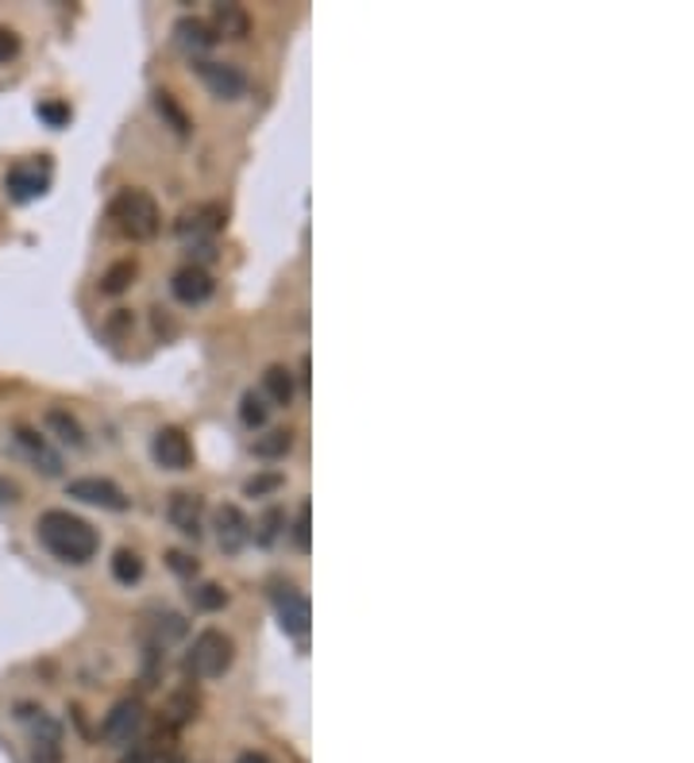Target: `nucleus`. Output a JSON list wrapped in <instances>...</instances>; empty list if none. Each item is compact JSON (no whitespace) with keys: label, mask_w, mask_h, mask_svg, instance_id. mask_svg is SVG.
<instances>
[{"label":"nucleus","mask_w":694,"mask_h":763,"mask_svg":"<svg viewBox=\"0 0 694 763\" xmlns=\"http://www.w3.org/2000/svg\"><path fill=\"white\" fill-rule=\"evenodd\" d=\"M293 451V432L290 428H275V432L255 440V456L259 459H286Z\"/></svg>","instance_id":"nucleus-24"},{"label":"nucleus","mask_w":694,"mask_h":763,"mask_svg":"<svg viewBox=\"0 0 694 763\" xmlns=\"http://www.w3.org/2000/svg\"><path fill=\"white\" fill-rule=\"evenodd\" d=\"M23 51V39L15 28H0V66H8V62H15Z\"/></svg>","instance_id":"nucleus-29"},{"label":"nucleus","mask_w":694,"mask_h":763,"mask_svg":"<svg viewBox=\"0 0 694 763\" xmlns=\"http://www.w3.org/2000/svg\"><path fill=\"white\" fill-rule=\"evenodd\" d=\"M132 328V316H127V309H116V316L108 321V332H124Z\"/></svg>","instance_id":"nucleus-34"},{"label":"nucleus","mask_w":694,"mask_h":763,"mask_svg":"<svg viewBox=\"0 0 694 763\" xmlns=\"http://www.w3.org/2000/svg\"><path fill=\"white\" fill-rule=\"evenodd\" d=\"M231 659H236L231 636H225L220 629H205L194 636V644H189V651H186V675L201 682L220 679L231 667Z\"/></svg>","instance_id":"nucleus-3"},{"label":"nucleus","mask_w":694,"mask_h":763,"mask_svg":"<svg viewBox=\"0 0 694 763\" xmlns=\"http://www.w3.org/2000/svg\"><path fill=\"white\" fill-rule=\"evenodd\" d=\"M262 397H270L275 405H293V370L290 367H267V375H262Z\"/></svg>","instance_id":"nucleus-19"},{"label":"nucleus","mask_w":694,"mask_h":763,"mask_svg":"<svg viewBox=\"0 0 694 763\" xmlns=\"http://www.w3.org/2000/svg\"><path fill=\"white\" fill-rule=\"evenodd\" d=\"M31 760L35 763H59L62 760V725L51 713H31Z\"/></svg>","instance_id":"nucleus-12"},{"label":"nucleus","mask_w":694,"mask_h":763,"mask_svg":"<svg viewBox=\"0 0 694 763\" xmlns=\"http://www.w3.org/2000/svg\"><path fill=\"white\" fill-rule=\"evenodd\" d=\"M194 74L201 77V85L213 93L217 101H239L247 97V74L231 62H213V59H197Z\"/></svg>","instance_id":"nucleus-6"},{"label":"nucleus","mask_w":694,"mask_h":763,"mask_svg":"<svg viewBox=\"0 0 694 763\" xmlns=\"http://www.w3.org/2000/svg\"><path fill=\"white\" fill-rule=\"evenodd\" d=\"M166 563H170V571H178L182 578H194L197 575V560H189L186 552H170V555H166Z\"/></svg>","instance_id":"nucleus-31"},{"label":"nucleus","mask_w":694,"mask_h":763,"mask_svg":"<svg viewBox=\"0 0 694 763\" xmlns=\"http://www.w3.org/2000/svg\"><path fill=\"white\" fill-rule=\"evenodd\" d=\"M135 274H139V266H135V259H120L113 266L101 274V293L105 297H120V293L127 290V285L135 282Z\"/></svg>","instance_id":"nucleus-22"},{"label":"nucleus","mask_w":694,"mask_h":763,"mask_svg":"<svg viewBox=\"0 0 694 763\" xmlns=\"http://www.w3.org/2000/svg\"><path fill=\"white\" fill-rule=\"evenodd\" d=\"M282 529H286V513H282V509H267V513H262V521H259V532H255V544L270 547Z\"/></svg>","instance_id":"nucleus-26"},{"label":"nucleus","mask_w":694,"mask_h":763,"mask_svg":"<svg viewBox=\"0 0 694 763\" xmlns=\"http://www.w3.org/2000/svg\"><path fill=\"white\" fill-rule=\"evenodd\" d=\"M12 443H15V451H20V456L35 467V471L46 474V479H59V474H62V456L51 448V443H46V436L35 432V428L15 425L12 428Z\"/></svg>","instance_id":"nucleus-8"},{"label":"nucleus","mask_w":694,"mask_h":763,"mask_svg":"<svg viewBox=\"0 0 694 763\" xmlns=\"http://www.w3.org/2000/svg\"><path fill=\"white\" fill-rule=\"evenodd\" d=\"M201 516H205V502L197 494H189V490H178V494H170V502H166V521L189 540H197L205 532Z\"/></svg>","instance_id":"nucleus-14"},{"label":"nucleus","mask_w":694,"mask_h":763,"mask_svg":"<svg viewBox=\"0 0 694 763\" xmlns=\"http://www.w3.org/2000/svg\"><path fill=\"white\" fill-rule=\"evenodd\" d=\"M151 456L163 471H189V463H194V448H189L182 428H158L155 440H151Z\"/></svg>","instance_id":"nucleus-10"},{"label":"nucleus","mask_w":694,"mask_h":763,"mask_svg":"<svg viewBox=\"0 0 694 763\" xmlns=\"http://www.w3.org/2000/svg\"><path fill=\"white\" fill-rule=\"evenodd\" d=\"M209 28H213V35H217V43H220V39H236V43H239V39L251 35V15H247L239 4H217V8H213Z\"/></svg>","instance_id":"nucleus-18"},{"label":"nucleus","mask_w":694,"mask_h":763,"mask_svg":"<svg viewBox=\"0 0 694 763\" xmlns=\"http://www.w3.org/2000/svg\"><path fill=\"white\" fill-rule=\"evenodd\" d=\"M213 290H217V282H213V274L205 266H197V262H189V266H182L178 274L170 278V293L182 301V305H205V301L213 297Z\"/></svg>","instance_id":"nucleus-13"},{"label":"nucleus","mask_w":694,"mask_h":763,"mask_svg":"<svg viewBox=\"0 0 694 763\" xmlns=\"http://www.w3.org/2000/svg\"><path fill=\"white\" fill-rule=\"evenodd\" d=\"M236 763H270V760L262 756V752H239Z\"/></svg>","instance_id":"nucleus-35"},{"label":"nucleus","mask_w":694,"mask_h":763,"mask_svg":"<svg viewBox=\"0 0 694 763\" xmlns=\"http://www.w3.org/2000/svg\"><path fill=\"white\" fill-rule=\"evenodd\" d=\"M113 578L120 586H135L143 578V560L139 552H132V547H120L113 555Z\"/></svg>","instance_id":"nucleus-25"},{"label":"nucleus","mask_w":694,"mask_h":763,"mask_svg":"<svg viewBox=\"0 0 694 763\" xmlns=\"http://www.w3.org/2000/svg\"><path fill=\"white\" fill-rule=\"evenodd\" d=\"M251 540V521L239 513V505H220L217 509V544L225 555H239Z\"/></svg>","instance_id":"nucleus-15"},{"label":"nucleus","mask_w":694,"mask_h":763,"mask_svg":"<svg viewBox=\"0 0 694 763\" xmlns=\"http://www.w3.org/2000/svg\"><path fill=\"white\" fill-rule=\"evenodd\" d=\"M293 547H298L301 555L309 552V502H301L298 505V516H293Z\"/></svg>","instance_id":"nucleus-30"},{"label":"nucleus","mask_w":694,"mask_h":763,"mask_svg":"<svg viewBox=\"0 0 694 763\" xmlns=\"http://www.w3.org/2000/svg\"><path fill=\"white\" fill-rule=\"evenodd\" d=\"M12 505V502H20V487H15V482H4L0 479V505Z\"/></svg>","instance_id":"nucleus-33"},{"label":"nucleus","mask_w":694,"mask_h":763,"mask_svg":"<svg viewBox=\"0 0 694 763\" xmlns=\"http://www.w3.org/2000/svg\"><path fill=\"white\" fill-rule=\"evenodd\" d=\"M143 721H147V713H143L139 698H124V702H116L113 710L105 713V721H101V741L127 749L132 741H139Z\"/></svg>","instance_id":"nucleus-5"},{"label":"nucleus","mask_w":694,"mask_h":763,"mask_svg":"<svg viewBox=\"0 0 694 763\" xmlns=\"http://www.w3.org/2000/svg\"><path fill=\"white\" fill-rule=\"evenodd\" d=\"M151 105H155V113L163 116V124L166 127H174V135H182V139H186L189 135V116H186V108L178 105V97H174V93H166V90H158L155 97H151Z\"/></svg>","instance_id":"nucleus-20"},{"label":"nucleus","mask_w":694,"mask_h":763,"mask_svg":"<svg viewBox=\"0 0 694 763\" xmlns=\"http://www.w3.org/2000/svg\"><path fill=\"white\" fill-rule=\"evenodd\" d=\"M189 602H194V609H220L228 602V594L217 583H201L189 590Z\"/></svg>","instance_id":"nucleus-27"},{"label":"nucleus","mask_w":694,"mask_h":763,"mask_svg":"<svg viewBox=\"0 0 694 763\" xmlns=\"http://www.w3.org/2000/svg\"><path fill=\"white\" fill-rule=\"evenodd\" d=\"M120 763H182V752H178V744L163 741V736H151V741L127 744Z\"/></svg>","instance_id":"nucleus-17"},{"label":"nucleus","mask_w":694,"mask_h":763,"mask_svg":"<svg viewBox=\"0 0 694 763\" xmlns=\"http://www.w3.org/2000/svg\"><path fill=\"white\" fill-rule=\"evenodd\" d=\"M35 536L54 560L70 563V567H85L101 547L97 529L85 516L70 513V509H46V513H39Z\"/></svg>","instance_id":"nucleus-1"},{"label":"nucleus","mask_w":694,"mask_h":763,"mask_svg":"<svg viewBox=\"0 0 694 763\" xmlns=\"http://www.w3.org/2000/svg\"><path fill=\"white\" fill-rule=\"evenodd\" d=\"M46 428H51V432L59 436L66 448H74V451L85 448V428L77 425V420L70 417L66 409H51V412H46Z\"/></svg>","instance_id":"nucleus-21"},{"label":"nucleus","mask_w":694,"mask_h":763,"mask_svg":"<svg viewBox=\"0 0 694 763\" xmlns=\"http://www.w3.org/2000/svg\"><path fill=\"white\" fill-rule=\"evenodd\" d=\"M39 116H43L46 124L51 127H62L70 121V108H62V105H39Z\"/></svg>","instance_id":"nucleus-32"},{"label":"nucleus","mask_w":694,"mask_h":763,"mask_svg":"<svg viewBox=\"0 0 694 763\" xmlns=\"http://www.w3.org/2000/svg\"><path fill=\"white\" fill-rule=\"evenodd\" d=\"M108 220L120 236L135 243H147L158 236L163 228V212H158V201L147 194V189H124L113 205H108Z\"/></svg>","instance_id":"nucleus-2"},{"label":"nucleus","mask_w":694,"mask_h":763,"mask_svg":"<svg viewBox=\"0 0 694 763\" xmlns=\"http://www.w3.org/2000/svg\"><path fill=\"white\" fill-rule=\"evenodd\" d=\"M282 487H286L282 474L270 471V474H255V479H247L244 494H247V498H267V494H275V490H282Z\"/></svg>","instance_id":"nucleus-28"},{"label":"nucleus","mask_w":694,"mask_h":763,"mask_svg":"<svg viewBox=\"0 0 694 763\" xmlns=\"http://www.w3.org/2000/svg\"><path fill=\"white\" fill-rule=\"evenodd\" d=\"M174 39H178V46L194 62L201 59V54H209L213 46H217V35H213V28L205 20H197V15H182V20L174 23Z\"/></svg>","instance_id":"nucleus-16"},{"label":"nucleus","mask_w":694,"mask_h":763,"mask_svg":"<svg viewBox=\"0 0 694 763\" xmlns=\"http://www.w3.org/2000/svg\"><path fill=\"white\" fill-rule=\"evenodd\" d=\"M270 598H275V614H278V625H282V633L293 636V640H305V636H309V621H313V609H309L305 594H301L293 583H275Z\"/></svg>","instance_id":"nucleus-4"},{"label":"nucleus","mask_w":694,"mask_h":763,"mask_svg":"<svg viewBox=\"0 0 694 763\" xmlns=\"http://www.w3.org/2000/svg\"><path fill=\"white\" fill-rule=\"evenodd\" d=\"M46 186H51V174H46V166H39V163H20V166H12V170L4 174L8 197H12V201H20V205L43 197Z\"/></svg>","instance_id":"nucleus-11"},{"label":"nucleus","mask_w":694,"mask_h":763,"mask_svg":"<svg viewBox=\"0 0 694 763\" xmlns=\"http://www.w3.org/2000/svg\"><path fill=\"white\" fill-rule=\"evenodd\" d=\"M239 420H244L251 432H259V428H267L270 420V405L267 397L259 394V389H247L244 397H239Z\"/></svg>","instance_id":"nucleus-23"},{"label":"nucleus","mask_w":694,"mask_h":763,"mask_svg":"<svg viewBox=\"0 0 694 763\" xmlns=\"http://www.w3.org/2000/svg\"><path fill=\"white\" fill-rule=\"evenodd\" d=\"M225 228V209L220 205H194L178 217L174 232L186 240V248H197V243H213L217 232Z\"/></svg>","instance_id":"nucleus-7"},{"label":"nucleus","mask_w":694,"mask_h":763,"mask_svg":"<svg viewBox=\"0 0 694 763\" xmlns=\"http://www.w3.org/2000/svg\"><path fill=\"white\" fill-rule=\"evenodd\" d=\"M66 494L74 498V502L97 505V509H113V513H124V509H127L124 490H120L116 482H108V479H97V474H90V479H74L66 487Z\"/></svg>","instance_id":"nucleus-9"}]
</instances>
